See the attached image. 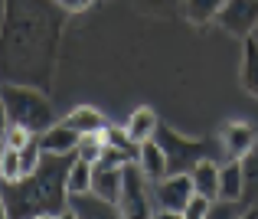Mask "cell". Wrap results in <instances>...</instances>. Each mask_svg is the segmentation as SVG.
Listing matches in <instances>:
<instances>
[{
  "label": "cell",
  "instance_id": "6da1fadb",
  "mask_svg": "<svg viewBox=\"0 0 258 219\" xmlns=\"http://www.w3.org/2000/svg\"><path fill=\"white\" fill-rule=\"evenodd\" d=\"M66 13L56 0H4L0 17V85L52 88Z\"/></svg>",
  "mask_w": 258,
  "mask_h": 219
},
{
  "label": "cell",
  "instance_id": "7a4b0ae2",
  "mask_svg": "<svg viewBox=\"0 0 258 219\" xmlns=\"http://www.w3.org/2000/svg\"><path fill=\"white\" fill-rule=\"evenodd\" d=\"M72 157H43L33 174L20 177L13 183H0V196H4L10 219H36V216H59L69 209V187H66V174H69Z\"/></svg>",
  "mask_w": 258,
  "mask_h": 219
},
{
  "label": "cell",
  "instance_id": "3957f363",
  "mask_svg": "<svg viewBox=\"0 0 258 219\" xmlns=\"http://www.w3.org/2000/svg\"><path fill=\"white\" fill-rule=\"evenodd\" d=\"M0 98L7 105L10 125H23L33 134H43L46 128L56 125L49 92H39V88H30V85H0Z\"/></svg>",
  "mask_w": 258,
  "mask_h": 219
},
{
  "label": "cell",
  "instance_id": "277c9868",
  "mask_svg": "<svg viewBox=\"0 0 258 219\" xmlns=\"http://www.w3.org/2000/svg\"><path fill=\"white\" fill-rule=\"evenodd\" d=\"M154 138H157L160 147H164L167 163H170V174H189L200 160H213V150H216L213 141L183 138V134H176L173 128H167V125H160Z\"/></svg>",
  "mask_w": 258,
  "mask_h": 219
},
{
  "label": "cell",
  "instance_id": "5b68a950",
  "mask_svg": "<svg viewBox=\"0 0 258 219\" xmlns=\"http://www.w3.org/2000/svg\"><path fill=\"white\" fill-rule=\"evenodd\" d=\"M118 213L121 219H154L157 206H154V193H151V180L141 174L138 163H127L121 174V193H118Z\"/></svg>",
  "mask_w": 258,
  "mask_h": 219
},
{
  "label": "cell",
  "instance_id": "8992f818",
  "mask_svg": "<svg viewBox=\"0 0 258 219\" xmlns=\"http://www.w3.org/2000/svg\"><path fill=\"white\" fill-rule=\"evenodd\" d=\"M151 193H154V206H157V209L183 213L186 203L196 196V190H193V177H189V174H167L164 180H157L151 187Z\"/></svg>",
  "mask_w": 258,
  "mask_h": 219
},
{
  "label": "cell",
  "instance_id": "52a82bcc",
  "mask_svg": "<svg viewBox=\"0 0 258 219\" xmlns=\"http://www.w3.org/2000/svg\"><path fill=\"white\" fill-rule=\"evenodd\" d=\"M216 23L229 33V36H252L258 26V0H226L222 13L216 17Z\"/></svg>",
  "mask_w": 258,
  "mask_h": 219
},
{
  "label": "cell",
  "instance_id": "ba28073f",
  "mask_svg": "<svg viewBox=\"0 0 258 219\" xmlns=\"http://www.w3.org/2000/svg\"><path fill=\"white\" fill-rule=\"evenodd\" d=\"M219 147L229 160H242V157H248L258 147V131L248 121H229L219 131Z\"/></svg>",
  "mask_w": 258,
  "mask_h": 219
},
{
  "label": "cell",
  "instance_id": "9c48e42d",
  "mask_svg": "<svg viewBox=\"0 0 258 219\" xmlns=\"http://www.w3.org/2000/svg\"><path fill=\"white\" fill-rule=\"evenodd\" d=\"M79 141H82V134L72 131L66 121H56L52 128H46V131L39 134V147H43V154H49V157H69V154H76Z\"/></svg>",
  "mask_w": 258,
  "mask_h": 219
},
{
  "label": "cell",
  "instance_id": "30bf717a",
  "mask_svg": "<svg viewBox=\"0 0 258 219\" xmlns=\"http://www.w3.org/2000/svg\"><path fill=\"white\" fill-rule=\"evenodd\" d=\"M134 163L141 167V174H144L151 183L164 180V177L170 174V163H167V154H164V147H160L157 138H151V141H144V144H138V160H134Z\"/></svg>",
  "mask_w": 258,
  "mask_h": 219
},
{
  "label": "cell",
  "instance_id": "8fae6325",
  "mask_svg": "<svg viewBox=\"0 0 258 219\" xmlns=\"http://www.w3.org/2000/svg\"><path fill=\"white\" fill-rule=\"evenodd\" d=\"M69 209L79 219H121L118 206L95 193H82V196H69Z\"/></svg>",
  "mask_w": 258,
  "mask_h": 219
},
{
  "label": "cell",
  "instance_id": "7c38bea8",
  "mask_svg": "<svg viewBox=\"0 0 258 219\" xmlns=\"http://www.w3.org/2000/svg\"><path fill=\"white\" fill-rule=\"evenodd\" d=\"M157 128H160V121H157V115H154V108H134V112L127 115L124 134L134 144H144V141H151L154 134H157Z\"/></svg>",
  "mask_w": 258,
  "mask_h": 219
},
{
  "label": "cell",
  "instance_id": "4fadbf2b",
  "mask_svg": "<svg viewBox=\"0 0 258 219\" xmlns=\"http://www.w3.org/2000/svg\"><path fill=\"white\" fill-rule=\"evenodd\" d=\"M245 196V177H242V160H229L219 167V200L239 203Z\"/></svg>",
  "mask_w": 258,
  "mask_h": 219
},
{
  "label": "cell",
  "instance_id": "5bb4252c",
  "mask_svg": "<svg viewBox=\"0 0 258 219\" xmlns=\"http://www.w3.org/2000/svg\"><path fill=\"white\" fill-rule=\"evenodd\" d=\"M193 190L196 196H206V200H219V163L216 160H200L193 170Z\"/></svg>",
  "mask_w": 258,
  "mask_h": 219
},
{
  "label": "cell",
  "instance_id": "9a60e30c",
  "mask_svg": "<svg viewBox=\"0 0 258 219\" xmlns=\"http://www.w3.org/2000/svg\"><path fill=\"white\" fill-rule=\"evenodd\" d=\"M95 167V163H92ZM121 174L124 167L114 170V167H95V177H92V193L101 196L108 203H118V193H121Z\"/></svg>",
  "mask_w": 258,
  "mask_h": 219
},
{
  "label": "cell",
  "instance_id": "2e32d148",
  "mask_svg": "<svg viewBox=\"0 0 258 219\" xmlns=\"http://www.w3.org/2000/svg\"><path fill=\"white\" fill-rule=\"evenodd\" d=\"M242 88H245L252 98H258V43L252 36L242 39Z\"/></svg>",
  "mask_w": 258,
  "mask_h": 219
},
{
  "label": "cell",
  "instance_id": "e0dca14e",
  "mask_svg": "<svg viewBox=\"0 0 258 219\" xmlns=\"http://www.w3.org/2000/svg\"><path fill=\"white\" fill-rule=\"evenodd\" d=\"M92 177H95V167L82 157H72L69 163V174H66V187H69V196H82V193H92Z\"/></svg>",
  "mask_w": 258,
  "mask_h": 219
},
{
  "label": "cell",
  "instance_id": "ac0fdd59",
  "mask_svg": "<svg viewBox=\"0 0 258 219\" xmlns=\"http://www.w3.org/2000/svg\"><path fill=\"white\" fill-rule=\"evenodd\" d=\"M222 7L226 0H183V17L196 26H206L222 13Z\"/></svg>",
  "mask_w": 258,
  "mask_h": 219
},
{
  "label": "cell",
  "instance_id": "d6986e66",
  "mask_svg": "<svg viewBox=\"0 0 258 219\" xmlns=\"http://www.w3.org/2000/svg\"><path fill=\"white\" fill-rule=\"evenodd\" d=\"M62 121L72 128V131H79V134H92V131H101V128H105L101 112H98V108H92V105H79L76 112H69Z\"/></svg>",
  "mask_w": 258,
  "mask_h": 219
},
{
  "label": "cell",
  "instance_id": "ffe728a7",
  "mask_svg": "<svg viewBox=\"0 0 258 219\" xmlns=\"http://www.w3.org/2000/svg\"><path fill=\"white\" fill-rule=\"evenodd\" d=\"M105 128H101V131H92V134H82V141H79V147H76V157H82V160H88V163L98 160L101 150H105V144H108V141H105Z\"/></svg>",
  "mask_w": 258,
  "mask_h": 219
},
{
  "label": "cell",
  "instance_id": "44dd1931",
  "mask_svg": "<svg viewBox=\"0 0 258 219\" xmlns=\"http://www.w3.org/2000/svg\"><path fill=\"white\" fill-rule=\"evenodd\" d=\"M242 177H245V196L242 200H252V206H258V147L242 160Z\"/></svg>",
  "mask_w": 258,
  "mask_h": 219
},
{
  "label": "cell",
  "instance_id": "7402d4cb",
  "mask_svg": "<svg viewBox=\"0 0 258 219\" xmlns=\"http://www.w3.org/2000/svg\"><path fill=\"white\" fill-rule=\"evenodd\" d=\"M23 177V163H20V150L7 147L4 144V154H0V183H13Z\"/></svg>",
  "mask_w": 258,
  "mask_h": 219
},
{
  "label": "cell",
  "instance_id": "603a6c76",
  "mask_svg": "<svg viewBox=\"0 0 258 219\" xmlns=\"http://www.w3.org/2000/svg\"><path fill=\"white\" fill-rule=\"evenodd\" d=\"M36 138H39V134H33L30 128H23V125H10V128H7V134H4V144H7V147H13V150H23V147H30Z\"/></svg>",
  "mask_w": 258,
  "mask_h": 219
},
{
  "label": "cell",
  "instance_id": "cb8c5ba5",
  "mask_svg": "<svg viewBox=\"0 0 258 219\" xmlns=\"http://www.w3.org/2000/svg\"><path fill=\"white\" fill-rule=\"evenodd\" d=\"M134 7L151 17H170L176 7H183V0H134Z\"/></svg>",
  "mask_w": 258,
  "mask_h": 219
},
{
  "label": "cell",
  "instance_id": "d4e9b609",
  "mask_svg": "<svg viewBox=\"0 0 258 219\" xmlns=\"http://www.w3.org/2000/svg\"><path fill=\"white\" fill-rule=\"evenodd\" d=\"M216 200H206V196H193V200L186 203V209H183V219H206L209 206H213Z\"/></svg>",
  "mask_w": 258,
  "mask_h": 219
},
{
  "label": "cell",
  "instance_id": "484cf974",
  "mask_svg": "<svg viewBox=\"0 0 258 219\" xmlns=\"http://www.w3.org/2000/svg\"><path fill=\"white\" fill-rule=\"evenodd\" d=\"M235 203H226V200H216L213 206H209V213H206V219H235L239 213H235Z\"/></svg>",
  "mask_w": 258,
  "mask_h": 219
},
{
  "label": "cell",
  "instance_id": "4316f807",
  "mask_svg": "<svg viewBox=\"0 0 258 219\" xmlns=\"http://www.w3.org/2000/svg\"><path fill=\"white\" fill-rule=\"evenodd\" d=\"M95 0H56V7L62 13H82V10H88Z\"/></svg>",
  "mask_w": 258,
  "mask_h": 219
},
{
  "label": "cell",
  "instance_id": "83f0119b",
  "mask_svg": "<svg viewBox=\"0 0 258 219\" xmlns=\"http://www.w3.org/2000/svg\"><path fill=\"white\" fill-rule=\"evenodd\" d=\"M7 128H10V115H7V105H4V98H0V141H4Z\"/></svg>",
  "mask_w": 258,
  "mask_h": 219
},
{
  "label": "cell",
  "instance_id": "f1b7e54d",
  "mask_svg": "<svg viewBox=\"0 0 258 219\" xmlns=\"http://www.w3.org/2000/svg\"><path fill=\"white\" fill-rule=\"evenodd\" d=\"M154 219H183V213H173V209H157Z\"/></svg>",
  "mask_w": 258,
  "mask_h": 219
},
{
  "label": "cell",
  "instance_id": "f546056e",
  "mask_svg": "<svg viewBox=\"0 0 258 219\" xmlns=\"http://www.w3.org/2000/svg\"><path fill=\"white\" fill-rule=\"evenodd\" d=\"M235 219H258V206H248L245 213H239V216H235Z\"/></svg>",
  "mask_w": 258,
  "mask_h": 219
},
{
  "label": "cell",
  "instance_id": "4dcf8cb0",
  "mask_svg": "<svg viewBox=\"0 0 258 219\" xmlns=\"http://www.w3.org/2000/svg\"><path fill=\"white\" fill-rule=\"evenodd\" d=\"M0 219H10V209H7V203H4V196H0Z\"/></svg>",
  "mask_w": 258,
  "mask_h": 219
},
{
  "label": "cell",
  "instance_id": "1f68e13d",
  "mask_svg": "<svg viewBox=\"0 0 258 219\" xmlns=\"http://www.w3.org/2000/svg\"><path fill=\"white\" fill-rule=\"evenodd\" d=\"M56 219H79V216H76V213H72V209H62V213H59Z\"/></svg>",
  "mask_w": 258,
  "mask_h": 219
},
{
  "label": "cell",
  "instance_id": "d6a6232c",
  "mask_svg": "<svg viewBox=\"0 0 258 219\" xmlns=\"http://www.w3.org/2000/svg\"><path fill=\"white\" fill-rule=\"evenodd\" d=\"M252 39H255V43H258V26H255V33H252Z\"/></svg>",
  "mask_w": 258,
  "mask_h": 219
},
{
  "label": "cell",
  "instance_id": "836d02e7",
  "mask_svg": "<svg viewBox=\"0 0 258 219\" xmlns=\"http://www.w3.org/2000/svg\"><path fill=\"white\" fill-rule=\"evenodd\" d=\"M36 219H56V216H36Z\"/></svg>",
  "mask_w": 258,
  "mask_h": 219
},
{
  "label": "cell",
  "instance_id": "e575fe53",
  "mask_svg": "<svg viewBox=\"0 0 258 219\" xmlns=\"http://www.w3.org/2000/svg\"><path fill=\"white\" fill-rule=\"evenodd\" d=\"M0 154H4V141H0Z\"/></svg>",
  "mask_w": 258,
  "mask_h": 219
}]
</instances>
